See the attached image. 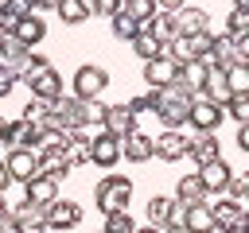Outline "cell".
Segmentation results:
<instances>
[{"mask_svg":"<svg viewBox=\"0 0 249 233\" xmlns=\"http://www.w3.org/2000/svg\"><path fill=\"white\" fill-rule=\"evenodd\" d=\"M128 198H132V179H128V175H105V179L93 186V206H97L101 214L128 210Z\"/></svg>","mask_w":249,"mask_h":233,"instance_id":"6da1fadb","label":"cell"},{"mask_svg":"<svg viewBox=\"0 0 249 233\" xmlns=\"http://www.w3.org/2000/svg\"><path fill=\"white\" fill-rule=\"evenodd\" d=\"M109 89V74L101 66H78L74 70V97L78 101H93Z\"/></svg>","mask_w":249,"mask_h":233,"instance_id":"7a4b0ae2","label":"cell"},{"mask_svg":"<svg viewBox=\"0 0 249 233\" xmlns=\"http://www.w3.org/2000/svg\"><path fill=\"white\" fill-rule=\"evenodd\" d=\"M222 116H226V109L214 105V101H206V97H195L191 109H187V124H191L195 132H214V128L222 124Z\"/></svg>","mask_w":249,"mask_h":233,"instance_id":"3957f363","label":"cell"},{"mask_svg":"<svg viewBox=\"0 0 249 233\" xmlns=\"http://www.w3.org/2000/svg\"><path fill=\"white\" fill-rule=\"evenodd\" d=\"M39 175H47V179H66L74 167H70V159H66V144H39Z\"/></svg>","mask_w":249,"mask_h":233,"instance_id":"277c9868","label":"cell"},{"mask_svg":"<svg viewBox=\"0 0 249 233\" xmlns=\"http://www.w3.org/2000/svg\"><path fill=\"white\" fill-rule=\"evenodd\" d=\"M4 167H8V175H12V183H31L35 175H39V155L31 151V148H12L8 155H4Z\"/></svg>","mask_w":249,"mask_h":233,"instance_id":"5b68a950","label":"cell"},{"mask_svg":"<svg viewBox=\"0 0 249 233\" xmlns=\"http://www.w3.org/2000/svg\"><path fill=\"white\" fill-rule=\"evenodd\" d=\"M74 225H82V206L78 202L58 198V202L47 206V229L51 233H62V229H74Z\"/></svg>","mask_w":249,"mask_h":233,"instance_id":"8992f818","label":"cell"},{"mask_svg":"<svg viewBox=\"0 0 249 233\" xmlns=\"http://www.w3.org/2000/svg\"><path fill=\"white\" fill-rule=\"evenodd\" d=\"M121 155L128 159V163H148L152 155H156V136H148V132H128L124 140H121Z\"/></svg>","mask_w":249,"mask_h":233,"instance_id":"52a82bcc","label":"cell"},{"mask_svg":"<svg viewBox=\"0 0 249 233\" xmlns=\"http://www.w3.org/2000/svg\"><path fill=\"white\" fill-rule=\"evenodd\" d=\"M187 136L179 132V128H163L160 136H156V159H163V163H179L183 155H187Z\"/></svg>","mask_w":249,"mask_h":233,"instance_id":"ba28073f","label":"cell"},{"mask_svg":"<svg viewBox=\"0 0 249 233\" xmlns=\"http://www.w3.org/2000/svg\"><path fill=\"white\" fill-rule=\"evenodd\" d=\"M101 132L124 140L128 132H136V113H132L128 105H109V113H105V120H101Z\"/></svg>","mask_w":249,"mask_h":233,"instance_id":"9c48e42d","label":"cell"},{"mask_svg":"<svg viewBox=\"0 0 249 233\" xmlns=\"http://www.w3.org/2000/svg\"><path fill=\"white\" fill-rule=\"evenodd\" d=\"M179 225H183L187 233H218V225H214V214H210V202L183 206V214H179Z\"/></svg>","mask_w":249,"mask_h":233,"instance_id":"30bf717a","label":"cell"},{"mask_svg":"<svg viewBox=\"0 0 249 233\" xmlns=\"http://www.w3.org/2000/svg\"><path fill=\"white\" fill-rule=\"evenodd\" d=\"M175 74H179V62H175V58H167V54H160V58L144 62V82H148L152 89L171 85V82H175Z\"/></svg>","mask_w":249,"mask_h":233,"instance_id":"8fae6325","label":"cell"},{"mask_svg":"<svg viewBox=\"0 0 249 233\" xmlns=\"http://www.w3.org/2000/svg\"><path fill=\"white\" fill-rule=\"evenodd\" d=\"M27 89H31V97H39V101H54V97H62V74H58L54 66H47V70H39V74L27 82Z\"/></svg>","mask_w":249,"mask_h":233,"instance_id":"7c38bea8","label":"cell"},{"mask_svg":"<svg viewBox=\"0 0 249 233\" xmlns=\"http://www.w3.org/2000/svg\"><path fill=\"white\" fill-rule=\"evenodd\" d=\"M89 163H97V167H117V163H121V140L109 136V132H101L97 140H89Z\"/></svg>","mask_w":249,"mask_h":233,"instance_id":"4fadbf2b","label":"cell"},{"mask_svg":"<svg viewBox=\"0 0 249 233\" xmlns=\"http://www.w3.org/2000/svg\"><path fill=\"white\" fill-rule=\"evenodd\" d=\"M0 144H8V148H39V124H27L23 116L19 120H8Z\"/></svg>","mask_w":249,"mask_h":233,"instance_id":"5bb4252c","label":"cell"},{"mask_svg":"<svg viewBox=\"0 0 249 233\" xmlns=\"http://www.w3.org/2000/svg\"><path fill=\"white\" fill-rule=\"evenodd\" d=\"M230 175H233V167H230L226 159H214V163L198 167V179H202L206 194H226V186H230Z\"/></svg>","mask_w":249,"mask_h":233,"instance_id":"9a60e30c","label":"cell"},{"mask_svg":"<svg viewBox=\"0 0 249 233\" xmlns=\"http://www.w3.org/2000/svg\"><path fill=\"white\" fill-rule=\"evenodd\" d=\"M12 35H16L27 50H35V47L43 43V35H47V23H43V16H39V12H31V16H23V19L12 27Z\"/></svg>","mask_w":249,"mask_h":233,"instance_id":"2e32d148","label":"cell"},{"mask_svg":"<svg viewBox=\"0 0 249 233\" xmlns=\"http://www.w3.org/2000/svg\"><path fill=\"white\" fill-rule=\"evenodd\" d=\"M187 155H191L198 167L222 159V151H218V136H214V132H195V140L187 144Z\"/></svg>","mask_w":249,"mask_h":233,"instance_id":"e0dca14e","label":"cell"},{"mask_svg":"<svg viewBox=\"0 0 249 233\" xmlns=\"http://www.w3.org/2000/svg\"><path fill=\"white\" fill-rule=\"evenodd\" d=\"M23 198L47 210L51 202H58V179H47V175H35V179H31V183L23 186Z\"/></svg>","mask_w":249,"mask_h":233,"instance_id":"ac0fdd59","label":"cell"},{"mask_svg":"<svg viewBox=\"0 0 249 233\" xmlns=\"http://www.w3.org/2000/svg\"><path fill=\"white\" fill-rule=\"evenodd\" d=\"M210 214H214V225L218 229H241V217H245V202H210Z\"/></svg>","mask_w":249,"mask_h":233,"instance_id":"d6986e66","label":"cell"},{"mask_svg":"<svg viewBox=\"0 0 249 233\" xmlns=\"http://www.w3.org/2000/svg\"><path fill=\"white\" fill-rule=\"evenodd\" d=\"M202 97L206 101H214V105H230V97H233V89H230V82H226V70H218V66H210V74H206V85H202Z\"/></svg>","mask_w":249,"mask_h":233,"instance_id":"ffe728a7","label":"cell"},{"mask_svg":"<svg viewBox=\"0 0 249 233\" xmlns=\"http://www.w3.org/2000/svg\"><path fill=\"white\" fill-rule=\"evenodd\" d=\"M175 202H179V206H198V202H206V186H202L198 171H191V175H183V179L175 183Z\"/></svg>","mask_w":249,"mask_h":233,"instance_id":"44dd1931","label":"cell"},{"mask_svg":"<svg viewBox=\"0 0 249 233\" xmlns=\"http://www.w3.org/2000/svg\"><path fill=\"white\" fill-rule=\"evenodd\" d=\"M8 217H12L19 229H43V225H47V210H43V206H35V202H27V198H23L19 206H12V210H8Z\"/></svg>","mask_w":249,"mask_h":233,"instance_id":"7402d4cb","label":"cell"},{"mask_svg":"<svg viewBox=\"0 0 249 233\" xmlns=\"http://www.w3.org/2000/svg\"><path fill=\"white\" fill-rule=\"evenodd\" d=\"M171 16H175V31H179V35H198V31H206V12L195 8V4H183V8L171 12Z\"/></svg>","mask_w":249,"mask_h":233,"instance_id":"603a6c76","label":"cell"},{"mask_svg":"<svg viewBox=\"0 0 249 233\" xmlns=\"http://www.w3.org/2000/svg\"><path fill=\"white\" fill-rule=\"evenodd\" d=\"M206 74H210V62H206V58H195V62H183V66H179L175 82H183L191 93H202V85H206Z\"/></svg>","mask_w":249,"mask_h":233,"instance_id":"cb8c5ba5","label":"cell"},{"mask_svg":"<svg viewBox=\"0 0 249 233\" xmlns=\"http://www.w3.org/2000/svg\"><path fill=\"white\" fill-rule=\"evenodd\" d=\"M187 101H171V97H163L160 93V105H156V116L163 120V128H183L187 124Z\"/></svg>","mask_w":249,"mask_h":233,"instance_id":"d4e9b609","label":"cell"},{"mask_svg":"<svg viewBox=\"0 0 249 233\" xmlns=\"http://www.w3.org/2000/svg\"><path fill=\"white\" fill-rule=\"evenodd\" d=\"M175 210H179V202L175 198H167V194H152L148 198V225H167V221H175Z\"/></svg>","mask_w":249,"mask_h":233,"instance_id":"484cf974","label":"cell"},{"mask_svg":"<svg viewBox=\"0 0 249 233\" xmlns=\"http://www.w3.org/2000/svg\"><path fill=\"white\" fill-rule=\"evenodd\" d=\"M206 62H210V66H218V70H230V66L237 62L233 39H230V35H214V43H210V54H206Z\"/></svg>","mask_w":249,"mask_h":233,"instance_id":"4316f807","label":"cell"},{"mask_svg":"<svg viewBox=\"0 0 249 233\" xmlns=\"http://www.w3.org/2000/svg\"><path fill=\"white\" fill-rule=\"evenodd\" d=\"M144 31H148L152 39H160L163 47H167L171 39H179V31H175V16H171V12H156V16L144 23Z\"/></svg>","mask_w":249,"mask_h":233,"instance_id":"83f0119b","label":"cell"},{"mask_svg":"<svg viewBox=\"0 0 249 233\" xmlns=\"http://www.w3.org/2000/svg\"><path fill=\"white\" fill-rule=\"evenodd\" d=\"M66 159H70V167L89 163V136H86V128H78V132L66 136Z\"/></svg>","mask_w":249,"mask_h":233,"instance_id":"f1b7e54d","label":"cell"},{"mask_svg":"<svg viewBox=\"0 0 249 233\" xmlns=\"http://www.w3.org/2000/svg\"><path fill=\"white\" fill-rule=\"evenodd\" d=\"M23 58H27V47H23V43H19V39L8 31V35L0 39V66H12V70H16Z\"/></svg>","mask_w":249,"mask_h":233,"instance_id":"f546056e","label":"cell"},{"mask_svg":"<svg viewBox=\"0 0 249 233\" xmlns=\"http://www.w3.org/2000/svg\"><path fill=\"white\" fill-rule=\"evenodd\" d=\"M54 16H58L66 27H78V23H86V19H89V8H86L82 0H58Z\"/></svg>","mask_w":249,"mask_h":233,"instance_id":"4dcf8cb0","label":"cell"},{"mask_svg":"<svg viewBox=\"0 0 249 233\" xmlns=\"http://www.w3.org/2000/svg\"><path fill=\"white\" fill-rule=\"evenodd\" d=\"M109 23H113V35H117L121 43H132V39H136V35L144 31V27H140V23L132 19V16H124V12H117V16H109Z\"/></svg>","mask_w":249,"mask_h":233,"instance_id":"1f68e13d","label":"cell"},{"mask_svg":"<svg viewBox=\"0 0 249 233\" xmlns=\"http://www.w3.org/2000/svg\"><path fill=\"white\" fill-rule=\"evenodd\" d=\"M132 50H136V54H140L144 62H152V58H160V54H167V47H163L160 39H152L148 31H140V35L132 39Z\"/></svg>","mask_w":249,"mask_h":233,"instance_id":"d6a6232c","label":"cell"},{"mask_svg":"<svg viewBox=\"0 0 249 233\" xmlns=\"http://www.w3.org/2000/svg\"><path fill=\"white\" fill-rule=\"evenodd\" d=\"M47 66H51V62H47V58H43L39 50H27V58H23V62L16 66V74H19V82L27 85V82H31V78H35L39 70H47Z\"/></svg>","mask_w":249,"mask_h":233,"instance_id":"836d02e7","label":"cell"},{"mask_svg":"<svg viewBox=\"0 0 249 233\" xmlns=\"http://www.w3.org/2000/svg\"><path fill=\"white\" fill-rule=\"evenodd\" d=\"M121 12H124V16H132V19L144 27V23L156 16V0H124V4H121Z\"/></svg>","mask_w":249,"mask_h":233,"instance_id":"e575fe53","label":"cell"},{"mask_svg":"<svg viewBox=\"0 0 249 233\" xmlns=\"http://www.w3.org/2000/svg\"><path fill=\"white\" fill-rule=\"evenodd\" d=\"M101 233H136V221L128 210H117V214H105V229Z\"/></svg>","mask_w":249,"mask_h":233,"instance_id":"d590c367","label":"cell"},{"mask_svg":"<svg viewBox=\"0 0 249 233\" xmlns=\"http://www.w3.org/2000/svg\"><path fill=\"white\" fill-rule=\"evenodd\" d=\"M226 82H230L233 93H249V62H233L226 70Z\"/></svg>","mask_w":249,"mask_h":233,"instance_id":"8d00e7d4","label":"cell"},{"mask_svg":"<svg viewBox=\"0 0 249 233\" xmlns=\"http://www.w3.org/2000/svg\"><path fill=\"white\" fill-rule=\"evenodd\" d=\"M105 113H109V105H105L101 97H93V101H82V116H86V128H89V124H101V120H105Z\"/></svg>","mask_w":249,"mask_h":233,"instance_id":"74e56055","label":"cell"},{"mask_svg":"<svg viewBox=\"0 0 249 233\" xmlns=\"http://www.w3.org/2000/svg\"><path fill=\"white\" fill-rule=\"evenodd\" d=\"M226 113H230L237 124H249V93H233L230 105H226Z\"/></svg>","mask_w":249,"mask_h":233,"instance_id":"f35d334b","label":"cell"},{"mask_svg":"<svg viewBox=\"0 0 249 233\" xmlns=\"http://www.w3.org/2000/svg\"><path fill=\"white\" fill-rule=\"evenodd\" d=\"M47 109H51V101L31 97V101L23 105V120H27V124H43V120H47Z\"/></svg>","mask_w":249,"mask_h":233,"instance_id":"ab89813d","label":"cell"},{"mask_svg":"<svg viewBox=\"0 0 249 233\" xmlns=\"http://www.w3.org/2000/svg\"><path fill=\"white\" fill-rule=\"evenodd\" d=\"M156 105H160V89H148V93H140V97L128 101L132 113H156Z\"/></svg>","mask_w":249,"mask_h":233,"instance_id":"60d3db41","label":"cell"},{"mask_svg":"<svg viewBox=\"0 0 249 233\" xmlns=\"http://www.w3.org/2000/svg\"><path fill=\"white\" fill-rule=\"evenodd\" d=\"M245 31H249V12H237V8H233L230 19H226V35L237 39V35H245Z\"/></svg>","mask_w":249,"mask_h":233,"instance_id":"b9f144b4","label":"cell"},{"mask_svg":"<svg viewBox=\"0 0 249 233\" xmlns=\"http://www.w3.org/2000/svg\"><path fill=\"white\" fill-rule=\"evenodd\" d=\"M226 194H230L233 202H245V194H249V175H230V186H226Z\"/></svg>","mask_w":249,"mask_h":233,"instance_id":"7bdbcfd3","label":"cell"},{"mask_svg":"<svg viewBox=\"0 0 249 233\" xmlns=\"http://www.w3.org/2000/svg\"><path fill=\"white\" fill-rule=\"evenodd\" d=\"M4 4V12L12 16V19H23V16H31L35 8H31V0H0Z\"/></svg>","mask_w":249,"mask_h":233,"instance_id":"ee69618b","label":"cell"},{"mask_svg":"<svg viewBox=\"0 0 249 233\" xmlns=\"http://www.w3.org/2000/svg\"><path fill=\"white\" fill-rule=\"evenodd\" d=\"M124 0H89V16H117Z\"/></svg>","mask_w":249,"mask_h":233,"instance_id":"f6af8a7d","label":"cell"},{"mask_svg":"<svg viewBox=\"0 0 249 233\" xmlns=\"http://www.w3.org/2000/svg\"><path fill=\"white\" fill-rule=\"evenodd\" d=\"M16 82H19V74H16L12 66H0V101H4V97L16 89Z\"/></svg>","mask_w":249,"mask_h":233,"instance_id":"bcb514c9","label":"cell"},{"mask_svg":"<svg viewBox=\"0 0 249 233\" xmlns=\"http://www.w3.org/2000/svg\"><path fill=\"white\" fill-rule=\"evenodd\" d=\"M233 50H237V62H249V31L233 39Z\"/></svg>","mask_w":249,"mask_h":233,"instance_id":"7dc6e473","label":"cell"},{"mask_svg":"<svg viewBox=\"0 0 249 233\" xmlns=\"http://www.w3.org/2000/svg\"><path fill=\"white\" fill-rule=\"evenodd\" d=\"M237 148L249 155V124H241V128H237Z\"/></svg>","mask_w":249,"mask_h":233,"instance_id":"c3c4849f","label":"cell"},{"mask_svg":"<svg viewBox=\"0 0 249 233\" xmlns=\"http://www.w3.org/2000/svg\"><path fill=\"white\" fill-rule=\"evenodd\" d=\"M183 4H187V0H156V8H160V12H179Z\"/></svg>","mask_w":249,"mask_h":233,"instance_id":"681fc988","label":"cell"},{"mask_svg":"<svg viewBox=\"0 0 249 233\" xmlns=\"http://www.w3.org/2000/svg\"><path fill=\"white\" fill-rule=\"evenodd\" d=\"M31 8H35V12H54L58 0H31Z\"/></svg>","mask_w":249,"mask_h":233,"instance_id":"f907efd6","label":"cell"},{"mask_svg":"<svg viewBox=\"0 0 249 233\" xmlns=\"http://www.w3.org/2000/svg\"><path fill=\"white\" fill-rule=\"evenodd\" d=\"M0 233H19V225L12 217H0Z\"/></svg>","mask_w":249,"mask_h":233,"instance_id":"816d5d0a","label":"cell"},{"mask_svg":"<svg viewBox=\"0 0 249 233\" xmlns=\"http://www.w3.org/2000/svg\"><path fill=\"white\" fill-rule=\"evenodd\" d=\"M8 183H12V175H8V167H4V159H0V194L8 190Z\"/></svg>","mask_w":249,"mask_h":233,"instance_id":"f5cc1de1","label":"cell"},{"mask_svg":"<svg viewBox=\"0 0 249 233\" xmlns=\"http://www.w3.org/2000/svg\"><path fill=\"white\" fill-rule=\"evenodd\" d=\"M160 233H187L179 221H167V225H160Z\"/></svg>","mask_w":249,"mask_h":233,"instance_id":"db71d44e","label":"cell"},{"mask_svg":"<svg viewBox=\"0 0 249 233\" xmlns=\"http://www.w3.org/2000/svg\"><path fill=\"white\" fill-rule=\"evenodd\" d=\"M8 210H12V206H8V198L0 194V217H8Z\"/></svg>","mask_w":249,"mask_h":233,"instance_id":"11a10c76","label":"cell"},{"mask_svg":"<svg viewBox=\"0 0 249 233\" xmlns=\"http://www.w3.org/2000/svg\"><path fill=\"white\" fill-rule=\"evenodd\" d=\"M233 8L237 12H249V0H233Z\"/></svg>","mask_w":249,"mask_h":233,"instance_id":"9f6ffc18","label":"cell"},{"mask_svg":"<svg viewBox=\"0 0 249 233\" xmlns=\"http://www.w3.org/2000/svg\"><path fill=\"white\" fill-rule=\"evenodd\" d=\"M241 233H249V206H245V217H241Z\"/></svg>","mask_w":249,"mask_h":233,"instance_id":"6f0895ef","label":"cell"},{"mask_svg":"<svg viewBox=\"0 0 249 233\" xmlns=\"http://www.w3.org/2000/svg\"><path fill=\"white\" fill-rule=\"evenodd\" d=\"M136 233H160V229H156V225H144V229L136 225Z\"/></svg>","mask_w":249,"mask_h":233,"instance_id":"680465c9","label":"cell"},{"mask_svg":"<svg viewBox=\"0 0 249 233\" xmlns=\"http://www.w3.org/2000/svg\"><path fill=\"white\" fill-rule=\"evenodd\" d=\"M19 233H51V229H47V225H43V229H19Z\"/></svg>","mask_w":249,"mask_h":233,"instance_id":"91938a15","label":"cell"},{"mask_svg":"<svg viewBox=\"0 0 249 233\" xmlns=\"http://www.w3.org/2000/svg\"><path fill=\"white\" fill-rule=\"evenodd\" d=\"M4 128H8V120H4V116H0V140H4Z\"/></svg>","mask_w":249,"mask_h":233,"instance_id":"94428289","label":"cell"},{"mask_svg":"<svg viewBox=\"0 0 249 233\" xmlns=\"http://www.w3.org/2000/svg\"><path fill=\"white\" fill-rule=\"evenodd\" d=\"M218 233H241V229H218Z\"/></svg>","mask_w":249,"mask_h":233,"instance_id":"6125c7cd","label":"cell"},{"mask_svg":"<svg viewBox=\"0 0 249 233\" xmlns=\"http://www.w3.org/2000/svg\"><path fill=\"white\" fill-rule=\"evenodd\" d=\"M4 35H8V31H0V39H4Z\"/></svg>","mask_w":249,"mask_h":233,"instance_id":"be15d7a7","label":"cell"},{"mask_svg":"<svg viewBox=\"0 0 249 233\" xmlns=\"http://www.w3.org/2000/svg\"><path fill=\"white\" fill-rule=\"evenodd\" d=\"M82 4H86V8H89V0H82Z\"/></svg>","mask_w":249,"mask_h":233,"instance_id":"e7e4bbea","label":"cell"},{"mask_svg":"<svg viewBox=\"0 0 249 233\" xmlns=\"http://www.w3.org/2000/svg\"><path fill=\"white\" fill-rule=\"evenodd\" d=\"M245 202H249V194H245Z\"/></svg>","mask_w":249,"mask_h":233,"instance_id":"03108f58","label":"cell"}]
</instances>
